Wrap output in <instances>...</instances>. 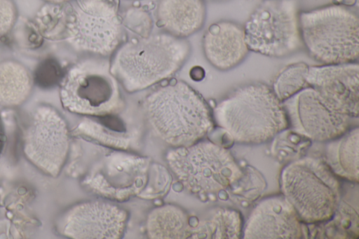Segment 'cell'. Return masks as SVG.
I'll list each match as a JSON object with an SVG mask.
<instances>
[{
    "label": "cell",
    "mask_w": 359,
    "mask_h": 239,
    "mask_svg": "<svg viewBox=\"0 0 359 239\" xmlns=\"http://www.w3.org/2000/svg\"><path fill=\"white\" fill-rule=\"evenodd\" d=\"M212 114L219 128L242 144L266 142L289 127L283 103L271 87L258 82L233 90Z\"/></svg>",
    "instance_id": "cell-1"
},
{
    "label": "cell",
    "mask_w": 359,
    "mask_h": 239,
    "mask_svg": "<svg viewBox=\"0 0 359 239\" xmlns=\"http://www.w3.org/2000/svg\"><path fill=\"white\" fill-rule=\"evenodd\" d=\"M147 121L154 134L175 147L199 142L213 127L204 99L182 81L163 86L144 102Z\"/></svg>",
    "instance_id": "cell-2"
},
{
    "label": "cell",
    "mask_w": 359,
    "mask_h": 239,
    "mask_svg": "<svg viewBox=\"0 0 359 239\" xmlns=\"http://www.w3.org/2000/svg\"><path fill=\"white\" fill-rule=\"evenodd\" d=\"M189 50L182 38L170 34L149 35L123 44L115 53L110 69L126 90L139 91L173 75Z\"/></svg>",
    "instance_id": "cell-3"
},
{
    "label": "cell",
    "mask_w": 359,
    "mask_h": 239,
    "mask_svg": "<svg viewBox=\"0 0 359 239\" xmlns=\"http://www.w3.org/2000/svg\"><path fill=\"white\" fill-rule=\"evenodd\" d=\"M302 44L323 64L356 62L359 57V20L348 6L332 4L299 12Z\"/></svg>",
    "instance_id": "cell-4"
},
{
    "label": "cell",
    "mask_w": 359,
    "mask_h": 239,
    "mask_svg": "<svg viewBox=\"0 0 359 239\" xmlns=\"http://www.w3.org/2000/svg\"><path fill=\"white\" fill-rule=\"evenodd\" d=\"M280 186L302 222L325 221L337 211L340 184L320 158L306 157L288 164L282 171Z\"/></svg>",
    "instance_id": "cell-5"
},
{
    "label": "cell",
    "mask_w": 359,
    "mask_h": 239,
    "mask_svg": "<svg viewBox=\"0 0 359 239\" xmlns=\"http://www.w3.org/2000/svg\"><path fill=\"white\" fill-rule=\"evenodd\" d=\"M60 98L64 109L84 116L105 117L123 107L110 62L102 57L83 58L73 64L60 81Z\"/></svg>",
    "instance_id": "cell-6"
},
{
    "label": "cell",
    "mask_w": 359,
    "mask_h": 239,
    "mask_svg": "<svg viewBox=\"0 0 359 239\" xmlns=\"http://www.w3.org/2000/svg\"><path fill=\"white\" fill-rule=\"evenodd\" d=\"M166 161L184 188L195 194L224 190L243 176L230 151L208 141L172 149L167 153Z\"/></svg>",
    "instance_id": "cell-7"
},
{
    "label": "cell",
    "mask_w": 359,
    "mask_h": 239,
    "mask_svg": "<svg viewBox=\"0 0 359 239\" xmlns=\"http://www.w3.org/2000/svg\"><path fill=\"white\" fill-rule=\"evenodd\" d=\"M121 36L116 0H74L67 5L63 38L75 50L107 56L118 47Z\"/></svg>",
    "instance_id": "cell-8"
},
{
    "label": "cell",
    "mask_w": 359,
    "mask_h": 239,
    "mask_svg": "<svg viewBox=\"0 0 359 239\" xmlns=\"http://www.w3.org/2000/svg\"><path fill=\"white\" fill-rule=\"evenodd\" d=\"M243 29L249 50L266 56L283 57L302 45L294 0H264Z\"/></svg>",
    "instance_id": "cell-9"
},
{
    "label": "cell",
    "mask_w": 359,
    "mask_h": 239,
    "mask_svg": "<svg viewBox=\"0 0 359 239\" xmlns=\"http://www.w3.org/2000/svg\"><path fill=\"white\" fill-rule=\"evenodd\" d=\"M25 157L43 174L56 177L69 149V131L60 112L48 104L36 105L25 117L21 129Z\"/></svg>",
    "instance_id": "cell-10"
},
{
    "label": "cell",
    "mask_w": 359,
    "mask_h": 239,
    "mask_svg": "<svg viewBox=\"0 0 359 239\" xmlns=\"http://www.w3.org/2000/svg\"><path fill=\"white\" fill-rule=\"evenodd\" d=\"M149 165L148 158L113 151L93 165L83 184L99 196L123 202L143 191L148 182Z\"/></svg>",
    "instance_id": "cell-11"
},
{
    "label": "cell",
    "mask_w": 359,
    "mask_h": 239,
    "mask_svg": "<svg viewBox=\"0 0 359 239\" xmlns=\"http://www.w3.org/2000/svg\"><path fill=\"white\" fill-rule=\"evenodd\" d=\"M289 126L296 133L313 140H332L345 133L351 118L332 109L307 86L282 102Z\"/></svg>",
    "instance_id": "cell-12"
},
{
    "label": "cell",
    "mask_w": 359,
    "mask_h": 239,
    "mask_svg": "<svg viewBox=\"0 0 359 239\" xmlns=\"http://www.w3.org/2000/svg\"><path fill=\"white\" fill-rule=\"evenodd\" d=\"M127 213L118 206L101 201L72 205L55 223L60 235L76 239H118L124 232Z\"/></svg>",
    "instance_id": "cell-13"
},
{
    "label": "cell",
    "mask_w": 359,
    "mask_h": 239,
    "mask_svg": "<svg viewBox=\"0 0 359 239\" xmlns=\"http://www.w3.org/2000/svg\"><path fill=\"white\" fill-rule=\"evenodd\" d=\"M312 88L334 111L352 118L359 112V66L356 62L309 66Z\"/></svg>",
    "instance_id": "cell-14"
},
{
    "label": "cell",
    "mask_w": 359,
    "mask_h": 239,
    "mask_svg": "<svg viewBox=\"0 0 359 239\" xmlns=\"http://www.w3.org/2000/svg\"><path fill=\"white\" fill-rule=\"evenodd\" d=\"M244 238L299 239L306 228L296 211L283 196L264 199L252 210L243 228Z\"/></svg>",
    "instance_id": "cell-15"
},
{
    "label": "cell",
    "mask_w": 359,
    "mask_h": 239,
    "mask_svg": "<svg viewBox=\"0 0 359 239\" xmlns=\"http://www.w3.org/2000/svg\"><path fill=\"white\" fill-rule=\"evenodd\" d=\"M203 49L208 61L219 70L231 69L248 55L243 27L229 20L212 24L203 38Z\"/></svg>",
    "instance_id": "cell-16"
},
{
    "label": "cell",
    "mask_w": 359,
    "mask_h": 239,
    "mask_svg": "<svg viewBox=\"0 0 359 239\" xmlns=\"http://www.w3.org/2000/svg\"><path fill=\"white\" fill-rule=\"evenodd\" d=\"M157 18L170 34L183 38L203 26L205 8L203 0H160Z\"/></svg>",
    "instance_id": "cell-17"
},
{
    "label": "cell",
    "mask_w": 359,
    "mask_h": 239,
    "mask_svg": "<svg viewBox=\"0 0 359 239\" xmlns=\"http://www.w3.org/2000/svg\"><path fill=\"white\" fill-rule=\"evenodd\" d=\"M34 85L32 74L21 62L12 59L0 62V106H21L30 97Z\"/></svg>",
    "instance_id": "cell-18"
},
{
    "label": "cell",
    "mask_w": 359,
    "mask_h": 239,
    "mask_svg": "<svg viewBox=\"0 0 359 239\" xmlns=\"http://www.w3.org/2000/svg\"><path fill=\"white\" fill-rule=\"evenodd\" d=\"M359 130L354 128L332 139L326 147V163L338 177L358 182Z\"/></svg>",
    "instance_id": "cell-19"
},
{
    "label": "cell",
    "mask_w": 359,
    "mask_h": 239,
    "mask_svg": "<svg viewBox=\"0 0 359 239\" xmlns=\"http://www.w3.org/2000/svg\"><path fill=\"white\" fill-rule=\"evenodd\" d=\"M243 232L242 217L239 212L219 207L211 210L194 227L190 238L238 239Z\"/></svg>",
    "instance_id": "cell-20"
},
{
    "label": "cell",
    "mask_w": 359,
    "mask_h": 239,
    "mask_svg": "<svg viewBox=\"0 0 359 239\" xmlns=\"http://www.w3.org/2000/svg\"><path fill=\"white\" fill-rule=\"evenodd\" d=\"M190 229L187 213L173 205L154 209L147 221V231L150 238H189Z\"/></svg>",
    "instance_id": "cell-21"
},
{
    "label": "cell",
    "mask_w": 359,
    "mask_h": 239,
    "mask_svg": "<svg viewBox=\"0 0 359 239\" xmlns=\"http://www.w3.org/2000/svg\"><path fill=\"white\" fill-rule=\"evenodd\" d=\"M73 133L85 139L116 149L125 150L129 147L130 142V138L126 132L111 129L89 118H83L75 128Z\"/></svg>",
    "instance_id": "cell-22"
},
{
    "label": "cell",
    "mask_w": 359,
    "mask_h": 239,
    "mask_svg": "<svg viewBox=\"0 0 359 239\" xmlns=\"http://www.w3.org/2000/svg\"><path fill=\"white\" fill-rule=\"evenodd\" d=\"M309 67L302 62H294L285 67L278 74L271 88L281 102L308 86Z\"/></svg>",
    "instance_id": "cell-23"
},
{
    "label": "cell",
    "mask_w": 359,
    "mask_h": 239,
    "mask_svg": "<svg viewBox=\"0 0 359 239\" xmlns=\"http://www.w3.org/2000/svg\"><path fill=\"white\" fill-rule=\"evenodd\" d=\"M67 20V5L46 3L37 13L36 25L48 39L63 37Z\"/></svg>",
    "instance_id": "cell-24"
},
{
    "label": "cell",
    "mask_w": 359,
    "mask_h": 239,
    "mask_svg": "<svg viewBox=\"0 0 359 239\" xmlns=\"http://www.w3.org/2000/svg\"><path fill=\"white\" fill-rule=\"evenodd\" d=\"M34 84L44 89H48L60 82L63 76L61 67L57 60L47 57L42 60L32 74Z\"/></svg>",
    "instance_id": "cell-25"
},
{
    "label": "cell",
    "mask_w": 359,
    "mask_h": 239,
    "mask_svg": "<svg viewBox=\"0 0 359 239\" xmlns=\"http://www.w3.org/2000/svg\"><path fill=\"white\" fill-rule=\"evenodd\" d=\"M124 25L133 32L145 37L149 34L151 20L144 11L133 8L128 10L125 15Z\"/></svg>",
    "instance_id": "cell-26"
},
{
    "label": "cell",
    "mask_w": 359,
    "mask_h": 239,
    "mask_svg": "<svg viewBox=\"0 0 359 239\" xmlns=\"http://www.w3.org/2000/svg\"><path fill=\"white\" fill-rule=\"evenodd\" d=\"M18 15L17 6L13 0H0V39L11 32Z\"/></svg>",
    "instance_id": "cell-27"
},
{
    "label": "cell",
    "mask_w": 359,
    "mask_h": 239,
    "mask_svg": "<svg viewBox=\"0 0 359 239\" xmlns=\"http://www.w3.org/2000/svg\"><path fill=\"white\" fill-rule=\"evenodd\" d=\"M5 142V132L3 123L0 117V155L4 149Z\"/></svg>",
    "instance_id": "cell-28"
},
{
    "label": "cell",
    "mask_w": 359,
    "mask_h": 239,
    "mask_svg": "<svg viewBox=\"0 0 359 239\" xmlns=\"http://www.w3.org/2000/svg\"><path fill=\"white\" fill-rule=\"evenodd\" d=\"M46 3L48 4H67V2L72 1V0H43Z\"/></svg>",
    "instance_id": "cell-29"
},
{
    "label": "cell",
    "mask_w": 359,
    "mask_h": 239,
    "mask_svg": "<svg viewBox=\"0 0 359 239\" xmlns=\"http://www.w3.org/2000/svg\"><path fill=\"white\" fill-rule=\"evenodd\" d=\"M338 1H340L339 4H342L345 6H348L350 4H353L355 1V0H337Z\"/></svg>",
    "instance_id": "cell-30"
}]
</instances>
